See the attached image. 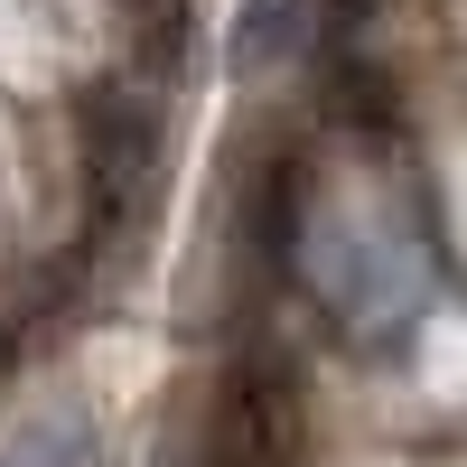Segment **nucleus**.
Instances as JSON below:
<instances>
[{
	"label": "nucleus",
	"instance_id": "1",
	"mask_svg": "<svg viewBox=\"0 0 467 467\" xmlns=\"http://www.w3.org/2000/svg\"><path fill=\"white\" fill-rule=\"evenodd\" d=\"M160 160H169V112L150 85H85L75 94V178H85L94 234H140Z\"/></svg>",
	"mask_w": 467,
	"mask_h": 467
},
{
	"label": "nucleus",
	"instance_id": "2",
	"mask_svg": "<svg viewBox=\"0 0 467 467\" xmlns=\"http://www.w3.org/2000/svg\"><path fill=\"white\" fill-rule=\"evenodd\" d=\"M299 19H308V0H244V19H234V57L244 66H271L299 37Z\"/></svg>",
	"mask_w": 467,
	"mask_h": 467
}]
</instances>
